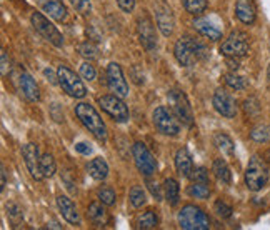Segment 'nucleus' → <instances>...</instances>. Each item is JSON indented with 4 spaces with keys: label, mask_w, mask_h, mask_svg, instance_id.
<instances>
[{
    "label": "nucleus",
    "mask_w": 270,
    "mask_h": 230,
    "mask_svg": "<svg viewBox=\"0 0 270 230\" xmlns=\"http://www.w3.org/2000/svg\"><path fill=\"white\" fill-rule=\"evenodd\" d=\"M69 2L80 15H88L92 12V2L90 0H69Z\"/></svg>",
    "instance_id": "obj_38"
},
{
    "label": "nucleus",
    "mask_w": 270,
    "mask_h": 230,
    "mask_svg": "<svg viewBox=\"0 0 270 230\" xmlns=\"http://www.w3.org/2000/svg\"><path fill=\"white\" fill-rule=\"evenodd\" d=\"M189 179H192V182H205V184H208V170L205 167H197V168L192 170Z\"/></svg>",
    "instance_id": "obj_40"
},
{
    "label": "nucleus",
    "mask_w": 270,
    "mask_h": 230,
    "mask_svg": "<svg viewBox=\"0 0 270 230\" xmlns=\"http://www.w3.org/2000/svg\"><path fill=\"white\" fill-rule=\"evenodd\" d=\"M214 145L227 157H232L233 152H235V145H233L232 138L227 134H224V132H217L214 135Z\"/></svg>",
    "instance_id": "obj_25"
},
{
    "label": "nucleus",
    "mask_w": 270,
    "mask_h": 230,
    "mask_svg": "<svg viewBox=\"0 0 270 230\" xmlns=\"http://www.w3.org/2000/svg\"><path fill=\"white\" fill-rule=\"evenodd\" d=\"M157 225H159V217L154 210L143 212V214L139 217V222H137V227L142 230H150V228H155Z\"/></svg>",
    "instance_id": "obj_31"
},
{
    "label": "nucleus",
    "mask_w": 270,
    "mask_h": 230,
    "mask_svg": "<svg viewBox=\"0 0 270 230\" xmlns=\"http://www.w3.org/2000/svg\"><path fill=\"white\" fill-rule=\"evenodd\" d=\"M132 155H134L137 170H139L142 175L150 177V175H154L155 172H157V160H155V157L147 149L145 143L135 142L134 147H132Z\"/></svg>",
    "instance_id": "obj_11"
},
{
    "label": "nucleus",
    "mask_w": 270,
    "mask_h": 230,
    "mask_svg": "<svg viewBox=\"0 0 270 230\" xmlns=\"http://www.w3.org/2000/svg\"><path fill=\"white\" fill-rule=\"evenodd\" d=\"M173 55L182 67H192L199 60L208 59L210 52L205 44H202L200 40L190 37V35H184L177 40L175 47H173Z\"/></svg>",
    "instance_id": "obj_1"
},
{
    "label": "nucleus",
    "mask_w": 270,
    "mask_h": 230,
    "mask_svg": "<svg viewBox=\"0 0 270 230\" xmlns=\"http://www.w3.org/2000/svg\"><path fill=\"white\" fill-rule=\"evenodd\" d=\"M260 104L255 97H249L247 100L244 102V112L249 119H257L260 115Z\"/></svg>",
    "instance_id": "obj_36"
},
{
    "label": "nucleus",
    "mask_w": 270,
    "mask_h": 230,
    "mask_svg": "<svg viewBox=\"0 0 270 230\" xmlns=\"http://www.w3.org/2000/svg\"><path fill=\"white\" fill-rule=\"evenodd\" d=\"M212 170L215 174V177H217L222 184H230L232 182V172H230V168H229V165H227V162L224 159H215Z\"/></svg>",
    "instance_id": "obj_26"
},
{
    "label": "nucleus",
    "mask_w": 270,
    "mask_h": 230,
    "mask_svg": "<svg viewBox=\"0 0 270 230\" xmlns=\"http://www.w3.org/2000/svg\"><path fill=\"white\" fill-rule=\"evenodd\" d=\"M0 170H2V185H0V189L4 190V187L7 185V172H5V167L2 165V168H0Z\"/></svg>",
    "instance_id": "obj_48"
},
{
    "label": "nucleus",
    "mask_w": 270,
    "mask_h": 230,
    "mask_svg": "<svg viewBox=\"0 0 270 230\" xmlns=\"http://www.w3.org/2000/svg\"><path fill=\"white\" fill-rule=\"evenodd\" d=\"M178 227L184 230H208L210 228V219L208 215L200 207L195 205H185L178 212Z\"/></svg>",
    "instance_id": "obj_3"
},
{
    "label": "nucleus",
    "mask_w": 270,
    "mask_h": 230,
    "mask_svg": "<svg viewBox=\"0 0 270 230\" xmlns=\"http://www.w3.org/2000/svg\"><path fill=\"white\" fill-rule=\"evenodd\" d=\"M40 170H42V175H44V179H50L55 175L57 163L53 160L52 154H44L40 157Z\"/></svg>",
    "instance_id": "obj_28"
},
{
    "label": "nucleus",
    "mask_w": 270,
    "mask_h": 230,
    "mask_svg": "<svg viewBox=\"0 0 270 230\" xmlns=\"http://www.w3.org/2000/svg\"><path fill=\"white\" fill-rule=\"evenodd\" d=\"M265 160H267V162L270 163V149H268V150H267V152H265Z\"/></svg>",
    "instance_id": "obj_50"
},
{
    "label": "nucleus",
    "mask_w": 270,
    "mask_h": 230,
    "mask_svg": "<svg viewBox=\"0 0 270 230\" xmlns=\"http://www.w3.org/2000/svg\"><path fill=\"white\" fill-rule=\"evenodd\" d=\"M47 227H49V228H62V227L58 225L57 222H50V223H47Z\"/></svg>",
    "instance_id": "obj_49"
},
{
    "label": "nucleus",
    "mask_w": 270,
    "mask_h": 230,
    "mask_svg": "<svg viewBox=\"0 0 270 230\" xmlns=\"http://www.w3.org/2000/svg\"><path fill=\"white\" fill-rule=\"evenodd\" d=\"M137 34H139V40L147 50H154L157 47V35H155L154 22L150 20L148 15H142L137 20Z\"/></svg>",
    "instance_id": "obj_15"
},
{
    "label": "nucleus",
    "mask_w": 270,
    "mask_h": 230,
    "mask_svg": "<svg viewBox=\"0 0 270 230\" xmlns=\"http://www.w3.org/2000/svg\"><path fill=\"white\" fill-rule=\"evenodd\" d=\"M224 80H225L227 85H229L230 89H233V90H245L249 85L247 80H245L244 77L237 75L235 72H227V74L224 75Z\"/></svg>",
    "instance_id": "obj_33"
},
{
    "label": "nucleus",
    "mask_w": 270,
    "mask_h": 230,
    "mask_svg": "<svg viewBox=\"0 0 270 230\" xmlns=\"http://www.w3.org/2000/svg\"><path fill=\"white\" fill-rule=\"evenodd\" d=\"M155 22H157V27L164 37H170L173 34V28H175V17H173L172 9L164 2V0H159V2L155 4Z\"/></svg>",
    "instance_id": "obj_13"
},
{
    "label": "nucleus",
    "mask_w": 270,
    "mask_h": 230,
    "mask_svg": "<svg viewBox=\"0 0 270 230\" xmlns=\"http://www.w3.org/2000/svg\"><path fill=\"white\" fill-rule=\"evenodd\" d=\"M249 37L247 34L240 32V30H233V32L227 37V40L220 45V53L225 57H245L249 53Z\"/></svg>",
    "instance_id": "obj_9"
},
{
    "label": "nucleus",
    "mask_w": 270,
    "mask_h": 230,
    "mask_svg": "<svg viewBox=\"0 0 270 230\" xmlns=\"http://www.w3.org/2000/svg\"><path fill=\"white\" fill-rule=\"evenodd\" d=\"M7 214H9L10 220L14 223H19V220H22V210H20L19 205L14 204V202L7 204Z\"/></svg>",
    "instance_id": "obj_42"
},
{
    "label": "nucleus",
    "mask_w": 270,
    "mask_h": 230,
    "mask_svg": "<svg viewBox=\"0 0 270 230\" xmlns=\"http://www.w3.org/2000/svg\"><path fill=\"white\" fill-rule=\"evenodd\" d=\"M75 115L79 117L83 127L92 132V135L97 140L100 142L107 140V127L104 124V120L100 119L99 112L94 108V105L87 104V102H80V104L75 105Z\"/></svg>",
    "instance_id": "obj_2"
},
{
    "label": "nucleus",
    "mask_w": 270,
    "mask_h": 230,
    "mask_svg": "<svg viewBox=\"0 0 270 230\" xmlns=\"http://www.w3.org/2000/svg\"><path fill=\"white\" fill-rule=\"evenodd\" d=\"M30 22H32V27L37 30V32L45 40H49L52 45H55V47L64 45L62 34L58 32V28L53 25L52 22H49V19H47L44 14H40V12H34L32 17H30Z\"/></svg>",
    "instance_id": "obj_8"
},
{
    "label": "nucleus",
    "mask_w": 270,
    "mask_h": 230,
    "mask_svg": "<svg viewBox=\"0 0 270 230\" xmlns=\"http://www.w3.org/2000/svg\"><path fill=\"white\" fill-rule=\"evenodd\" d=\"M169 102L175 117L180 120V124L185 127H194V113H192L190 102L182 90L173 89L169 92Z\"/></svg>",
    "instance_id": "obj_6"
},
{
    "label": "nucleus",
    "mask_w": 270,
    "mask_h": 230,
    "mask_svg": "<svg viewBox=\"0 0 270 230\" xmlns=\"http://www.w3.org/2000/svg\"><path fill=\"white\" fill-rule=\"evenodd\" d=\"M37 4L40 10L45 12L53 20L64 22L65 17H67V9H65V5L60 0H37Z\"/></svg>",
    "instance_id": "obj_19"
},
{
    "label": "nucleus",
    "mask_w": 270,
    "mask_h": 230,
    "mask_svg": "<svg viewBox=\"0 0 270 230\" xmlns=\"http://www.w3.org/2000/svg\"><path fill=\"white\" fill-rule=\"evenodd\" d=\"M87 217L90 220H92V223H95L97 227H104L107 220H109V215H107L105 209L102 207L100 204L94 202L88 205V210H87Z\"/></svg>",
    "instance_id": "obj_24"
},
{
    "label": "nucleus",
    "mask_w": 270,
    "mask_h": 230,
    "mask_svg": "<svg viewBox=\"0 0 270 230\" xmlns=\"http://www.w3.org/2000/svg\"><path fill=\"white\" fill-rule=\"evenodd\" d=\"M57 75H58V85L70 97H74V99H83V97L87 95L85 83H83L82 78L77 75L74 70H70L67 65H60L57 69Z\"/></svg>",
    "instance_id": "obj_5"
},
{
    "label": "nucleus",
    "mask_w": 270,
    "mask_h": 230,
    "mask_svg": "<svg viewBox=\"0 0 270 230\" xmlns=\"http://www.w3.org/2000/svg\"><path fill=\"white\" fill-rule=\"evenodd\" d=\"M22 157L23 162L28 168V174L32 175V179L35 180H42L44 175L40 170V154H39V147L37 143H25L22 147Z\"/></svg>",
    "instance_id": "obj_16"
},
{
    "label": "nucleus",
    "mask_w": 270,
    "mask_h": 230,
    "mask_svg": "<svg viewBox=\"0 0 270 230\" xmlns=\"http://www.w3.org/2000/svg\"><path fill=\"white\" fill-rule=\"evenodd\" d=\"M99 200L104 205H107V207H112L117 200V195L110 187H104V189L99 190Z\"/></svg>",
    "instance_id": "obj_37"
},
{
    "label": "nucleus",
    "mask_w": 270,
    "mask_h": 230,
    "mask_svg": "<svg viewBox=\"0 0 270 230\" xmlns=\"http://www.w3.org/2000/svg\"><path fill=\"white\" fill-rule=\"evenodd\" d=\"M44 75L49 77V80H50L52 83H58V75H53L52 69H45V70H44Z\"/></svg>",
    "instance_id": "obj_47"
},
{
    "label": "nucleus",
    "mask_w": 270,
    "mask_h": 230,
    "mask_svg": "<svg viewBox=\"0 0 270 230\" xmlns=\"http://www.w3.org/2000/svg\"><path fill=\"white\" fill-rule=\"evenodd\" d=\"M192 25H194V28L197 30V32H199L200 35H203V37L208 39V40L217 42V40L222 39L220 30L215 25H212V23H210L208 20H205V19H195Z\"/></svg>",
    "instance_id": "obj_22"
},
{
    "label": "nucleus",
    "mask_w": 270,
    "mask_h": 230,
    "mask_svg": "<svg viewBox=\"0 0 270 230\" xmlns=\"http://www.w3.org/2000/svg\"><path fill=\"white\" fill-rule=\"evenodd\" d=\"M250 138L257 143H267L270 142V125L267 124H260L254 127L250 130Z\"/></svg>",
    "instance_id": "obj_30"
},
{
    "label": "nucleus",
    "mask_w": 270,
    "mask_h": 230,
    "mask_svg": "<svg viewBox=\"0 0 270 230\" xmlns=\"http://www.w3.org/2000/svg\"><path fill=\"white\" fill-rule=\"evenodd\" d=\"M187 193L192 198H200V200H205L210 195V187L205 182H192V185H189Z\"/></svg>",
    "instance_id": "obj_29"
},
{
    "label": "nucleus",
    "mask_w": 270,
    "mask_h": 230,
    "mask_svg": "<svg viewBox=\"0 0 270 230\" xmlns=\"http://www.w3.org/2000/svg\"><path fill=\"white\" fill-rule=\"evenodd\" d=\"M147 187H148V190L154 195L155 200H162V192H160V187L157 184L152 182V180H147Z\"/></svg>",
    "instance_id": "obj_44"
},
{
    "label": "nucleus",
    "mask_w": 270,
    "mask_h": 230,
    "mask_svg": "<svg viewBox=\"0 0 270 230\" xmlns=\"http://www.w3.org/2000/svg\"><path fill=\"white\" fill-rule=\"evenodd\" d=\"M268 182V168L257 155H254L249 162L247 170H245V185L252 192H259Z\"/></svg>",
    "instance_id": "obj_4"
},
{
    "label": "nucleus",
    "mask_w": 270,
    "mask_h": 230,
    "mask_svg": "<svg viewBox=\"0 0 270 230\" xmlns=\"http://www.w3.org/2000/svg\"><path fill=\"white\" fill-rule=\"evenodd\" d=\"M152 122L160 134L175 137L180 132V120L175 117V113H172L169 108L165 107H157L152 113Z\"/></svg>",
    "instance_id": "obj_7"
},
{
    "label": "nucleus",
    "mask_w": 270,
    "mask_h": 230,
    "mask_svg": "<svg viewBox=\"0 0 270 230\" xmlns=\"http://www.w3.org/2000/svg\"><path fill=\"white\" fill-rule=\"evenodd\" d=\"M77 52H79L83 59H88V60L99 59V47L95 45L92 40L82 42V44L77 45Z\"/></svg>",
    "instance_id": "obj_32"
},
{
    "label": "nucleus",
    "mask_w": 270,
    "mask_h": 230,
    "mask_svg": "<svg viewBox=\"0 0 270 230\" xmlns=\"http://www.w3.org/2000/svg\"><path fill=\"white\" fill-rule=\"evenodd\" d=\"M185 10L192 15H200L207 10V0H182Z\"/></svg>",
    "instance_id": "obj_35"
},
{
    "label": "nucleus",
    "mask_w": 270,
    "mask_h": 230,
    "mask_svg": "<svg viewBox=\"0 0 270 230\" xmlns=\"http://www.w3.org/2000/svg\"><path fill=\"white\" fill-rule=\"evenodd\" d=\"M19 85L23 95L27 97L30 102H39L40 100V89L37 85V82L34 80L32 75L27 74V72H22L19 75Z\"/></svg>",
    "instance_id": "obj_20"
},
{
    "label": "nucleus",
    "mask_w": 270,
    "mask_h": 230,
    "mask_svg": "<svg viewBox=\"0 0 270 230\" xmlns=\"http://www.w3.org/2000/svg\"><path fill=\"white\" fill-rule=\"evenodd\" d=\"M267 78H268V87H270V65H268V70H267Z\"/></svg>",
    "instance_id": "obj_51"
},
{
    "label": "nucleus",
    "mask_w": 270,
    "mask_h": 230,
    "mask_svg": "<svg viewBox=\"0 0 270 230\" xmlns=\"http://www.w3.org/2000/svg\"><path fill=\"white\" fill-rule=\"evenodd\" d=\"M75 150H77V152H79V154H82V155H88L90 152H92V149H90L85 142H79V143H75Z\"/></svg>",
    "instance_id": "obj_46"
},
{
    "label": "nucleus",
    "mask_w": 270,
    "mask_h": 230,
    "mask_svg": "<svg viewBox=\"0 0 270 230\" xmlns=\"http://www.w3.org/2000/svg\"><path fill=\"white\" fill-rule=\"evenodd\" d=\"M175 167H177V172L182 175V177H187V179L190 177L192 170H194V162H192V155L187 147H182L177 150Z\"/></svg>",
    "instance_id": "obj_21"
},
{
    "label": "nucleus",
    "mask_w": 270,
    "mask_h": 230,
    "mask_svg": "<svg viewBox=\"0 0 270 230\" xmlns=\"http://www.w3.org/2000/svg\"><path fill=\"white\" fill-rule=\"evenodd\" d=\"M0 57H2V65H0V70H2V75L5 77L10 72V59H9L7 52H5V50H2Z\"/></svg>",
    "instance_id": "obj_43"
},
{
    "label": "nucleus",
    "mask_w": 270,
    "mask_h": 230,
    "mask_svg": "<svg viewBox=\"0 0 270 230\" xmlns=\"http://www.w3.org/2000/svg\"><path fill=\"white\" fill-rule=\"evenodd\" d=\"M99 105L102 107V110L105 113H109L115 122L124 124V122H127L130 117L129 108L125 105V102L122 100V97H118L115 94L102 95L99 99Z\"/></svg>",
    "instance_id": "obj_10"
},
{
    "label": "nucleus",
    "mask_w": 270,
    "mask_h": 230,
    "mask_svg": "<svg viewBox=\"0 0 270 230\" xmlns=\"http://www.w3.org/2000/svg\"><path fill=\"white\" fill-rule=\"evenodd\" d=\"M212 104L222 117L225 119H233L237 115V102L233 99L230 92H227L225 89H217L214 94Z\"/></svg>",
    "instance_id": "obj_14"
},
{
    "label": "nucleus",
    "mask_w": 270,
    "mask_h": 230,
    "mask_svg": "<svg viewBox=\"0 0 270 230\" xmlns=\"http://www.w3.org/2000/svg\"><path fill=\"white\" fill-rule=\"evenodd\" d=\"M87 172L95 180H105L107 175H109V165L102 157H95L87 163Z\"/></svg>",
    "instance_id": "obj_23"
},
{
    "label": "nucleus",
    "mask_w": 270,
    "mask_h": 230,
    "mask_svg": "<svg viewBox=\"0 0 270 230\" xmlns=\"http://www.w3.org/2000/svg\"><path fill=\"white\" fill-rule=\"evenodd\" d=\"M105 77H107V85H109L110 92L122 97V99L129 95V83H127V80H125L124 72H122V69H120L118 64L110 62L109 65H107Z\"/></svg>",
    "instance_id": "obj_12"
},
{
    "label": "nucleus",
    "mask_w": 270,
    "mask_h": 230,
    "mask_svg": "<svg viewBox=\"0 0 270 230\" xmlns=\"http://www.w3.org/2000/svg\"><path fill=\"white\" fill-rule=\"evenodd\" d=\"M117 5L120 7V10H124V12H132L135 7V0H117Z\"/></svg>",
    "instance_id": "obj_45"
},
{
    "label": "nucleus",
    "mask_w": 270,
    "mask_h": 230,
    "mask_svg": "<svg viewBox=\"0 0 270 230\" xmlns=\"http://www.w3.org/2000/svg\"><path fill=\"white\" fill-rule=\"evenodd\" d=\"M129 197H130L132 207H135V209H140L142 205H145V202H147L145 190H143L140 185H134V187H132Z\"/></svg>",
    "instance_id": "obj_34"
},
{
    "label": "nucleus",
    "mask_w": 270,
    "mask_h": 230,
    "mask_svg": "<svg viewBox=\"0 0 270 230\" xmlns=\"http://www.w3.org/2000/svg\"><path fill=\"white\" fill-rule=\"evenodd\" d=\"M57 207L60 210V214L65 220L72 225H80V215L77 212L75 204L70 200L67 195H58L57 197Z\"/></svg>",
    "instance_id": "obj_17"
},
{
    "label": "nucleus",
    "mask_w": 270,
    "mask_h": 230,
    "mask_svg": "<svg viewBox=\"0 0 270 230\" xmlns=\"http://www.w3.org/2000/svg\"><path fill=\"white\" fill-rule=\"evenodd\" d=\"M164 189H165V200L169 202V205H172V207H175L178 204V192H180L177 180L167 179L164 182Z\"/></svg>",
    "instance_id": "obj_27"
},
{
    "label": "nucleus",
    "mask_w": 270,
    "mask_h": 230,
    "mask_svg": "<svg viewBox=\"0 0 270 230\" xmlns=\"http://www.w3.org/2000/svg\"><path fill=\"white\" fill-rule=\"evenodd\" d=\"M79 74H80V77L83 78V80H88V82H90V80H94V78H95L97 72H95L94 65L90 64V62H83V64L80 65Z\"/></svg>",
    "instance_id": "obj_41"
},
{
    "label": "nucleus",
    "mask_w": 270,
    "mask_h": 230,
    "mask_svg": "<svg viewBox=\"0 0 270 230\" xmlns=\"http://www.w3.org/2000/svg\"><path fill=\"white\" fill-rule=\"evenodd\" d=\"M235 15L240 22L245 23V25H252L257 19V9H255L254 0H237Z\"/></svg>",
    "instance_id": "obj_18"
},
{
    "label": "nucleus",
    "mask_w": 270,
    "mask_h": 230,
    "mask_svg": "<svg viewBox=\"0 0 270 230\" xmlns=\"http://www.w3.org/2000/svg\"><path fill=\"white\" fill-rule=\"evenodd\" d=\"M214 210L215 214H217L219 217H222V219H229V217H232V207L229 204H225L224 200H217L214 204Z\"/></svg>",
    "instance_id": "obj_39"
}]
</instances>
